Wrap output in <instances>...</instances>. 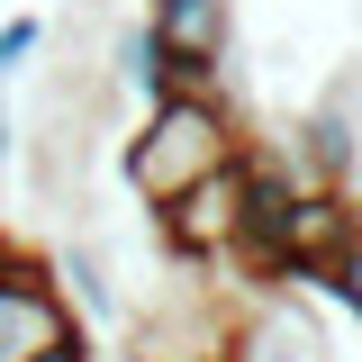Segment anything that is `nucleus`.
Segmentation results:
<instances>
[{
  "instance_id": "nucleus-1",
  "label": "nucleus",
  "mask_w": 362,
  "mask_h": 362,
  "mask_svg": "<svg viewBox=\"0 0 362 362\" xmlns=\"http://www.w3.org/2000/svg\"><path fill=\"white\" fill-rule=\"evenodd\" d=\"M235 154H245V118H235L226 90H163V100H145L136 136L118 145V181L145 209H163V199H181L190 181H209Z\"/></svg>"
},
{
  "instance_id": "nucleus-2",
  "label": "nucleus",
  "mask_w": 362,
  "mask_h": 362,
  "mask_svg": "<svg viewBox=\"0 0 362 362\" xmlns=\"http://www.w3.org/2000/svg\"><path fill=\"white\" fill-rule=\"evenodd\" d=\"M145 28L181 64V90H226V45H235V0H145Z\"/></svg>"
},
{
  "instance_id": "nucleus-3",
  "label": "nucleus",
  "mask_w": 362,
  "mask_h": 362,
  "mask_svg": "<svg viewBox=\"0 0 362 362\" xmlns=\"http://www.w3.org/2000/svg\"><path fill=\"white\" fill-rule=\"evenodd\" d=\"M362 226L354 190H326V181H299L290 199V226H281V254H272V281H326V263L344 254V235Z\"/></svg>"
},
{
  "instance_id": "nucleus-4",
  "label": "nucleus",
  "mask_w": 362,
  "mask_h": 362,
  "mask_svg": "<svg viewBox=\"0 0 362 362\" xmlns=\"http://www.w3.org/2000/svg\"><path fill=\"white\" fill-rule=\"evenodd\" d=\"M82 317L64 308V290H54V263L45 272H18V281H0V362H28L45 354L54 335H73Z\"/></svg>"
},
{
  "instance_id": "nucleus-5",
  "label": "nucleus",
  "mask_w": 362,
  "mask_h": 362,
  "mask_svg": "<svg viewBox=\"0 0 362 362\" xmlns=\"http://www.w3.org/2000/svg\"><path fill=\"white\" fill-rule=\"evenodd\" d=\"M54 290H64V308L82 317V326H127V299H118V272H109V254L90 245V235H64L54 254Z\"/></svg>"
},
{
  "instance_id": "nucleus-6",
  "label": "nucleus",
  "mask_w": 362,
  "mask_h": 362,
  "mask_svg": "<svg viewBox=\"0 0 362 362\" xmlns=\"http://www.w3.org/2000/svg\"><path fill=\"white\" fill-rule=\"evenodd\" d=\"M109 90H127V100H163V90H181V64L163 54V37L145 28V18H127V28H109Z\"/></svg>"
},
{
  "instance_id": "nucleus-7",
  "label": "nucleus",
  "mask_w": 362,
  "mask_h": 362,
  "mask_svg": "<svg viewBox=\"0 0 362 362\" xmlns=\"http://www.w3.org/2000/svg\"><path fill=\"white\" fill-rule=\"evenodd\" d=\"M226 354H235V362H326V335L308 326V308H299V299H272V308L254 317Z\"/></svg>"
},
{
  "instance_id": "nucleus-8",
  "label": "nucleus",
  "mask_w": 362,
  "mask_h": 362,
  "mask_svg": "<svg viewBox=\"0 0 362 362\" xmlns=\"http://www.w3.org/2000/svg\"><path fill=\"white\" fill-rule=\"evenodd\" d=\"M45 45H54V18H45V9H0V90L18 82Z\"/></svg>"
},
{
  "instance_id": "nucleus-9",
  "label": "nucleus",
  "mask_w": 362,
  "mask_h": 362,
  "mask_svg": "<svg viewBox=\"0 0 362 362\" xmlns=\"http://www.w3.org/2000/svg\"><path fill=\"white\" fill-rule=\"evenodd\" d=\"M317 290H335V308H344V317H362V226L344 235V254L326 263V281H317Z\"/></svg>"
},
{
  "instance_id": "nucleus-10",
  "label": "nucleus",
  "mask_w": 362,
  "mask_h": 362,
  "mask_svg": "<svg viewBox=\"0 0 362 362\" xmlns=\"http://www.w3.org/2000/svg\"><path fill=\"white\" fill-rule=\"evenodd\" d=\"M18 272H45V254H28V245L0 226V281H18Z\"/></svg>"
},
{
  "instance_id": "nucleus-11",
  "label": "nucleus",
  "mask_w": 362,
  "mask_h": 362,
  "mask_svg": "<svg viewBox=\"0 0 362 362\" xmlns=\"http://www.w3.org/2000/svg\"><path fill=\"white\" fill-rule=\"evenodd\" d=\"M28 362H90V326H73V335H54L45 354H28Z\"/></svg>"
},
{
  "instance_id": "nucleus-12",
  "label": "nucleus",
  "mask_w": 362,
  "mask_h": 362,
  "mask_svg": "<svg viewBox=\"0 0 362 362\" xmlns=\"http://www.w3.org/2000/svg\"><path fill=\"white\" fill-rule=\"evenodd\" d=\"M18 163V109H9V90H0V173Z\"/></svg>"
},
{
  "instance_id": "nucleus-13",
  "label": "nucleus",
  "mask_w": 362,
  "mask_h": 362,
  "mask_svg": "<svg viewBox=\"0 0 362 362\" xmlns=\"http://www.w3.org/2000/svg\"><path fill=\"white\" fill-rule=\"evenodd\" d=\"M118 362H173V354H154V344H127V354H118Z\"/></svg>"
},
{
  "instance_id": "nucleus-14",
  "label": "nucleus",
  "mask_w": 362,
  "mask_h": 362,
  "mask_svg": "<svg viewBox=\"0 0 362 362\" xmlns=\"http://www.w3.org/2000/svg\"><path fill=\"white\" fill-rule=\"evenodd\" d=\"M0 9H18V0H0Z\"/></svg>"
}]
</instances>
